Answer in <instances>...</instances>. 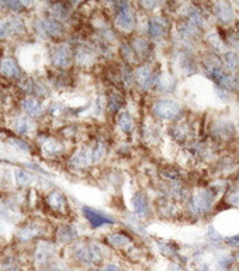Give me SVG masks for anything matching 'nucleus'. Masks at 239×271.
Instances as JSON below:
<instances>
[{"instance_id": "f257e3e1", "label": "nucleus", "mask_w": 239, "mask_h": 271, "mask_svg": "<svg viewBox=\"0 0 239 271\" xmlns=\"http://www.w3.org/2000/svg\"><path fill=\"white\" fill-rule=\"evenodd\" d=\"M74 256L79 263L92 266L103 260V250L96 243H80L74 249Z\"/></svg>"}, {"instance_id": "f03ea898", "label": "nucleus", "mask_w": 239, "mask_h": 271, "mask_svg": "<svg viewBox=\"0 0 239 271\" xmlns=\"http://www.w3.org/2000/svg\"><path fill=\"white\" fill-rule=\"evenodd\" d=\"M114 6L117 7V14H116V26L121 30L128 33L137 26V17L134 10L129 7L128 3H114Z\"/></svg>"}, {"instance_id": "7ed1b4c3", "label": "nucleus", "mask_w": 239, "mask_h": 271, "mask_svg": "<svg viewBox=\"0 0 239 271\" xmlns=\"http://www.w3.org/2000/svg\"><path fill=\"white\" fill-rule=\"evenodd\" d=\"M51 61L56 68H61V69L69 68L75 61L74 48L71 47L69 44L55 46L51 51Z\"/></svg>"}, {"instance_id": "20e7f679", "label": "nucleus", "mask_w": 239, "mask_h": 271, "mask_svg": "<svg viewBox=\"0 0 239 271\" xmlns=\"http://www.w3.org/2000/svg\"><path fill=\"white\" fill-rule=\"evenodd\" d=\"M180 105L176 103L175 101H170V99H162V101H158L154 108H152V112L155 116L160 117V119H165V120H172L179 116L180 113Z\"/></svg>"}, {"instance_id": "39448f33", "label": "nucleus", "mask_w": 239, "mask_h": 271, "mask_svg": "<svg viewBox=\"0 0 239 271\" xmlns=\"http://www.w3.org/2000/svg\"><path fill=\"white\" fill-rule=\"evenodd\" d=\"M37 28L42 36L52 38V40L62 38L65 34V28L64 26L61 24V21L52 19V17H46V19L38 20Z\"/></svg>"}, {"instance_id": "423d86ee", "label": "nucleus", "mask_w": 239, "mask_h": 271, "mask_svg": "<svg viewBox=\"0 0 239 271\" xmlns=\"http://www.w3.org/2000/svg\"><path fill=\"white\" fill-rule=\"evenodd\" d=\"M190 209L196 215L207 214L212 205V194L210 191H199L194 192L190 198Z\"/></svg>"}, {"instance_id": "0eeeda50", "label": "nucleus", "mask_w": 239, "mask_h": 271, "mask_svg": "<svg viewBox=\"0 0 239 271\" xmlns=\"http://www.w3.org/2000/svg\"><path fill=\"white\" fill-rule=\"evenodd\" d=\"M134 79L135 82L138 84V86L144 91H149L155 86V81H157V76L152 72V68L149 65H142L139 66L138 69L135 71L134 74Z\"/></svg>"}, {"instance_id": "6e6552de", "label": "nucleus", "mask_w": 239, "mask_h": 271, "mask_svg": "<svg viewBox=\"0 0 239 271\" xmlns=\"http://www.w3.org/2000/svg\"><path fill=\"white\" fill-rule=\"evenodd\" d=\"M83 216L87 219V222L90 223L92 227H101V226H106V224L114 223V219L111 216L106 215V214H103L100 211L92 209L89 206L83 208Z\"/></svg>"}, {"instance_id": "1a4fd4ad", "label": "nucleus", "mask_w": 239, "mask_h": 271, "mask_svg": "<svg viewBox=\"0 0 239 271\" xmlns=\"http://www.w3.org/2000/svg\"><path fill=\"white\" fill-rule=\"evenodd\" d=\"M132 208H134V212L139 216V217H149L151 216V205H149V201L145 194L142 192H137L132 199Z\"/></svg>"}, {"instance_id": "9d476101", "label": "nucleus", "mask_w": 239, "mask_h": 271, "mask_svg": "<svg viewBox=\"0 0 239 271\" xmlns=\"http://www.w3.org/2000/svg\"><path fill=\"white\" fill-rule=\"evenodd\" d=\"M42 234V226L38 223H27L21 226L17 232V239L21 242H30Z\"/></svg>"}, {"instance_id": "9b49d317", "label": "nucleus", "mask_w": 239, "mask_h": 271, "mask_svg": "<svg viewBox=\"0 0 239 271\" xmlns=\"http://www.w3.org/2000/svg\"><path fill=\"white\" fill-rule=\"evenodd\" d=\"M71 164L74 165L75 168H86V167H89L90 164H93L92 149L83 147V149L79 150L72 157V160H71Z\"/></svg>"}, {"instance_id": "f8f14e48", "label": "nucleus", "mask_w": 239, "mask_h": 271, "mask_svg": "<svg viewBox=\"0 0 239 271\" xmlns=\"http://www.w3.org/2000/svg\"><path fill=\"white\" fill-rule=\"evenodd\" d=\"M0 72L3 74V76L14 79L20 76V66L17 64V61L11 56H4L0 62Z\"/></svg>"}, {"instance_id": "ddd939ff", "label": "nucleus", "mask_w": 239, "mask_h": 271, "mask_svg": "<svg viewBox=\"0 0 239 271\" xmlns=\"http://www.w3.org/2000/svg\"><path fill=\"white\" fill-rule=\"evenodd\" d=\"M75 61L82 66L92 65L93 62L96 61V55L90 48L84 47V46H79L74 50Z\"/></svg>"}, {"instance_id": "4468645a", "label": "nucleus", "mask_w": 239, "mask_h": 271, "mask_svg": "<svg viewBox=\"0 0 239 271\" xmlns=\"http://www.w3.org/2000/svg\"><path fill=\"white\" fill-rule=\"evenodd\" d=\"M214 13L217 16V19L220 20L221 23L224 24H230L231 21L234 20V9L230 3L227 1H220L214 4Z\"/></svg>"}, {"instance_id": "2eb2a0df", "label": "nucleus", "mask_w": 239, "mask_h": 271, "mask_svg": "<svg viewBox=\"0 0 239 271\" xmlns=\"http://www.w3.org/2000/svg\"><path fill=\"white\" fill-rule=\"evenodd\" d=\"M107 243L114 249H129L131 247V237L128 234L121 233V232H114V233L107 234Z\"/></svg>"}, {"instance_id": "dca6fc26", "label": "nucleus", "mask_w": 239, "mask_h": 271, "mask_svg": "<svg viewBox=\"0 0 239 271\" xmlns=\"http://www.w3.org/2000/svg\"><path fill=\"white\" fill-rule=\"evenodd\" d=\"M46 204L48 206L52 209V211H55V212H65V209H66V198L62 192H59V191H52V192H49L48 194V197H46Z\"/></svg>"}, {"instance_id": "f3484780", "label": "nucleus", "mask_w": 239, "mask_h": 271, "mask_svg": "<svg viewBox=\"0 0 239 271\" xmlns=\"http://www.w3.org/2000/svg\"><path fill=\"white\" fill-rule=\"evenodd\" d=\"M21 106H23V110L27 113L28 116H31V117H38V116L42 114V106H41V103L38 102L36 98H33V96H27L23 101Z\"/></svg>"}, {"instance_id": "a211bd4d", "label": "nucleus", "mask_w": 239, "mask_h": 271, "mask_svg": "<svg viewBox=\"0 0 239 271\" xmlns=\"http://www.w3.org/2000/svg\"><path fill=\"white\" fill-rule=\"evenodd\" d=\"M54 256V250H52V246L49 243H38L37 250H36V260H37L38 264L44 266L46 263L51 262Z\"/></svg>"}, {"instance_id": "6ab92c4d", "label": "nucleus", "mask_w": 239, "mask_h": 271, "mask_svg": "<svg viewBox=\"0 0 239 271\" xmlns=\"http://www.w3.org/2000/svg\"><path fill=\"white\" fill-rule=\"evenodd\" d=\"M78 237V232L74 226L71 224H64V226H59L58 232H56V239L61 242V243H69V242H74L75 239Z\"/></svg>"}, {"instance_id": "aec40b11", "label": "nucleus", "mask_w": 239, "mask_h": 271, "mask_svg": "<svg viewBox=\"0 0 239 271\" xmlns=\"http://www.w3.org/2000/svg\"><path fill=\"white\" fill-rule=\"evenodd\" d=\"M166 28L163 21L159 19H152L149 20L148 23V34L154 40H158V38H162L165 36Z\"/></svg>"}, {"instance_id": "412c9836", "label": "nucleus", "mask_w": 239, "mask_h": 271, "mask_svg": "<svg viewBox=\"0 0 239 271\" xmlns=\"http://www.w3.org/2000/svg\"><path fill=\"white\" fill-rule=\"evenodd\" d=\"M131 47L134 50V53L137 54L138 58H144L149 53V43L147 38L135 37L131 43Z\"/></svg>"}, {"instance_id": "4be33fe9", "label": "nucleus", "mask_w": 239, "mask_h": 271, "mask_svg": "<svg viewBox=\"0 0 239 271\" xmlns=\"http://www.w3.org/2000/svg\"><path fill=\"white\" fill-rule=\"evenodd\" d=\"M234 126L231 123H217L212 127V134L221 139H230L234 136Z\"/></svg>"}, {"instance_id": "5701e85b", "label": "nucleus", "mask_w": 239, "mask_h": 271, "mask_svg": "<svg viewBox=\"0 0 239 271\" xmlns=\"http://www.w3.org/2000/svg\"><path fill=\"white\" fill-rule=\"evenodd\" d=\"M122 106H124L122 95H120L119 92H111L107 98V109L110 110V113H113V114L119 113Z\"/></svg>"}, {"instance_id": "b1692460", "label": "nucleus", "mask_w": 239, "mask_h": 271, "mask_svg": "<svg viewBox=\"0 0 239 271\" xmlns=\"http://www.w3.org/2000/svg\"><path fill=\"white\" fill-rule=\"evenodd\" d=\"M49 13H51V17H52V19L61 21V20L68 19L71 10L68 9V6L64 4V3H54V4H51V7H49Z\"/></svg>"}, {"instance_id": "393cba45", "label": "nucleus", "mask_w": 239, "mask_h": 271, "mask_svg": "<svg viewBox=\"0 0 239 271\" xmlns=\"http://www.w3.org/2000/svg\"><path fill=\"white\" fill-rule=\"evenodd\" d=\"M119 127L121 129V131L124 133H132L134 127H135V123H134V119L131 117V114L128 112H122L120 113L119 116Z\"/></svg>"}, {"instance_id": "a878e982", "label": "nucleus", "mask_w": 239, "mask_h": 271, "mask_svg": "<svg viewBox=\"0 0 239 271\" xmlns=\"http://www.w3.org/2000/svg\"><path fill=\"white\" fill-rule=\"evenodd\" d=\"M154 88H158L160 91H170L175 88V79L169 75L162 74L157 76V81H155V86Z\"/></svg>"}, {"instance_id": "bb28decb", "label": "nucleus", "mask_w": 239, "mask_h": 271, "mask_svg": "<svg viewBox=\"0 0 239 271\" xmlns=\"http://www.w3.org/2000/svg\"><path fill=\"white\" fill-rule=\"evenodd\" d=\"M120 54L124 56V59L128 61V62H135V61H138V56L134 53V50H132V47H131L129 44H122V46L120 47Z\"/></svg>"}, {"instance_id": "cd10ccee", "label": "nucleus", "mask_w": 239, "mask_h": 271, "mask_svg": "<svg viewBox=\"0 0 239 271\" xmlns=\"http://www.w3.org/2000/svg\"><path fill=\"white\" fill-rule=\"evenodd\" d=\"M222 65L225 69H228L230 72H232L237 66H238V58L235 54L232 53H227L224 58H222Z\"/></svg>"}, {"instance_id": "c85d7f7f", "label": "nucleus", "mask_w": 239, "mask_h": 271, "mask_svg": "<svg viewBox=\"0 0 239 271\" xmlns=\"http://www.w3.org/2000/svg\"><path fill=\"white\" fill-rule=\"evenodd\" d=\"M93 153V163H100L101 160L106 157V153H107V147L104 143H97L94 147L92 149Z\"/></svg>"}, {"instance_id": "c756f323", "label": "nucleus", "mask_w": 239, "mask_h": 271, "mask_svg": "<svg viewBox=\"0 0 239 271\" xmlns=\"http://www.w3.org/2000/svg\"><path fill=\"white\" fill-rule=\"evenodd\" d=\"M31 122L28 119H24V117H20L14 122V130L17 131L19 134H27L28 131L31 130Z\"/></svg>"}, {"instance_id": "7c9ffc66", "label": "nucleus", "mask_w": 239, "mask_h": 271, "mask_svg": "<svg viewBox=\"0 0 239 271\" xmlns=\"http://www.w3.org/2000/svg\"><path fill=\"white\" fill-rule=\"evenodd\" d=\"M199 33V27H196L193 23H184L183 26L180 27V34L186 38H193L197 36Z\"/></svg>"}, {"instance_id": "2f4dec72", "label": "nucleus", "mask_w": 239, "mask_h": 271, "mask_svg": "<svg viewBox=\"0 0 239 271\" xmlns=\"http://www.w3.org/2000/svg\"><path fill=\"white\" fill-rule=\"evenodd\" d=\"M42 149H44V151H46V153H49V154H56V153H59V151L62 150V146H61L56 140H54V139H49L46 143H44Z\"/></svg>"}, {"instance_id": "473e14b6", "label": "nucleus", "mask_w": 239, "mask_h": 271, "mask_svg": "<svg viewBox=\"0 0 239 271\" xmlns=\"http://www.w3.org/2000/svg\"><path fill=\"white\" fill-rule=\"evenodd\" d=\"M31 179H33V177L26 171H21V169L16 171V181H17L19 185H27L31 182Z\"/></svg>"}, {"instance_id": "72a5a7b5", "label": "nucleus", "mask_w": 239, "mask_h": 271, "mask_svg": "<svg viewBox=\"0 0 239 271\" xmlns=\"http://www.w3.org/2000/svg\"><path fill=\"white\" fill-rule=\"evenodd\" d=\"M10 219H11V214L10 211L4 205L0 204V224L7 223Z\"/></svg>"}, {"instance_id": "f704fd0d", "label": "nucleus", "mask_w": 239, "mask_h": 271, "mask_svg": "<svg viewBox=\"0 0 239 271\" xmlns=\"http://www.w3.org/2000/svg\"><path fill=\"white\" fill-rule=\"evenodd\" d=\"M10 143L16 147V149L19 150H23V151H28L30 150V147H28L27 143H24V141L19 140V139H13V140H10Z\"/></svg>"}, {"instance_id": "c9c22d12", "label": "nucleus", "mask_w": 239, "mask_h": 271, "mask_svg": "<svg viewBox=\"0 0 239 271\" xmlns=\"http://www.w3.org/2000/svg\"><path fill=\"white\" fill-rule=\"evenodd\" d=\"M231 44H232V47L239 50V33H235V34H232L230 37Z\"/></svg>"}, {"instance_id": "e433bc0d", "label": "nucleus", "mask_w": 239, "mask_h": 271, "mask_svg": "<svg viewBox=\"0 0 239 271\" xmlns=\"http://www.w3.org/2000/svg\"><path fill=\"white\" fill-rule=\"evenodd\" d=\"M227 243L232 244V246H238V244H239V234H238V236H232V237H228V239H227Z\"/></svg>"}, {"instance_id": "4c0bfd02", "label": "nucleus", "mask_w": 239, "mask_h": 271, "mask_svg": "<svg viewBox=\"0 0 239 271\" xmlns=\"http://www.w3.org/2000/svg\"><path fill=\"white\" fill-rule=\"evenodd\" d=\"M141 4H142L144 7H151V9H155L158 6V3H148V1H142Z\"/></svg>"}, {"instance_id": "58836bf2", "label": "nucleus", "mask_w": 239, "mask_h": 271, "mask_svg": "<svg viewBox=\"0 0 239 271\" xmlns=\"http://www.w3.org/2000/svg\"><path fill=\"white\" fill-rule=\"evenodd\" d=\"M9 271H16V270H9Z\"/></svg>"}]
</instances>
